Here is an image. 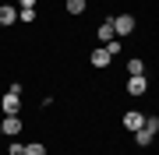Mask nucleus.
I'll use <instances>...</instances> for the list:
<instances>
[{
  "label": "nucleus",
  "instance_id": "dca6fc26",
  "mask_svg": "<svg viewBox=\"0 0 159 155\" xmlns=\"http://www.w3.org/2000/svg\"><path fill=\"white\" fill-rule=\"evenodd\" d=\"M145 127H148V131L156 134V131H159V120H156V116H145Z\"/></svg>",
  "mask_w": 159,
  "mask_h": 155
},
{
  "label": "nucleus",
  "instance_id": "39448f33",
  "mask_svg": "<svg viewBox=\"0 0 159 155\" xmlns=\"http://www.w3.org/2000/svg\"><path fill=\"white\" fill-rule=\"evenodd\" d=\"M14 21H18V7H14V4H0V25L11 28Z\"/></svg>",
  "mask_w": 159,
  "mask_h": 155
},
{
  "label": "nucleus",
  "instance_id": "2eb2a0df",
  "mask_svg": "<svg viewBox=\"0 0 159 155\" xmlns=\"http://www.w3.org/2000/svg\"><path fill=\"white\" fill-rule=\"evenodd\" d=\"M7 155H25V141H18V138H11V152Z\"/></svg>",
  "mask_w": 159,
  "mask_h": 155
},
{
  "label": "nucleus",
  "instance_id": "9b49d317",
  "mask_svg": "<svg viewBox=\"0 0 159 155\" xmlns=\"http://www.w3.org/2000/svg\"><path fill=\"white\" fill-rule=\"evenodd\" d=\"M67 14H85V7H89V0H67Z\"/></svg>",
  "mask_w": 159,
  "mask_h": 155
},
{
  "label": "nucleus",
  "instance_id": "423d86ee",
  "mask_svg": "<svg viewBox=\"0 0 159 155\" xmlns=\"http://www.w3.org/2000/svg\"><path fill=\"white\" fill-rule=\"evenodd\" d=\"M145 88H148V81H145V74L142 78H127V95H145Z\"/></svg>",
  "mask_w": 159,
  "mask_h": 155
},
{
  "label": "nucleus",
  "instance_id": "f03ea898",
  "mask_svg": "<svg viewBox=\"0 0 159 155\" xmlns=\"http://www.w3.org/2000/svg\"><path fill=\"white\" fill-rule=\"evenodd\" d=\"M21 131H25L21 116H4V120H0V134H4V138H18Z\"/></svg>",
  "mask_w": 159,
  "mask_h": 155
},
{
  "label": "nucleus",
  "instance_id": "f257e3e1",
  "mask_svg": "<svg viewBox=\"0 0 159 155\" xmlns=\"http://www.w3.org/2000/svg\"><path fill=\"white\" fill-rule=\"evenodd\" d=\"M110 25H113V35H117V39H124V35L134 32V14H117V18H110Z\"/></svg>",
  "mask_w": 159,
  "mask_h": 155
},
{
  "label": "nucleus",
  "instance_id": "9d476101",
  "mask_svg": "<svg viewBox=\"0 0 159 155\" xmlns=\"http://www.w3.org/2000/svg\"><path fill=\"white\" fill-rule=\"evenodd\" d=\"M152 138H156V134L148 131V127H142V131H134V141L142 144V148H148V144H152Z\"/></svg>",
  "mask_w": 159,
  "mask_h": 155
},
{
  "label": "nucleus",
  "instance_id": "f3484780",
  "mask_svg": "<svg viewBox=\"0 0 159 155\" xmlns=\"http://www.w3.org/2000/svg\"><path fill=\"white\" fill-rule=\"evenodd\" d=\"M18 4H21V7H35V0H18Z\"/></svg>",
  "mask_w": 159,
  "mask_h": 155
},
{
  "label": "nucleus",
  "instance_id": "7ed1b4c3",
  "mask_svg": "<svg viewBox=\"0 0 159 155\" xmlns=\"http://www.w3.org/2000/svg\"><path fill=\"white\" fill-rule=\"evenodd\" d=\"M0 109H4V116H18V109H21V95L4 92V99H0Z\"/></svg>",
  "mask_w": 159,
  "mask_h": 155
},
{
  "label": "nucleus",
  "instance_id": "20e7f679",
  "mask_svg": "<svg viewBox=\"0 0 159 155\" xmlns=\"http://www.w3.org/2000/svg\"><path fill=\"white\" fill-rule=\"evenodd\" d=\"M124 127H127L131 134H134V131H142V127H145V113H138V109L124 113Z\"/></svg>",
  "mask_w": 159,
  "mask_h": 155
},
{
  "label": "nucleus",
  "instance_id": "6e6552de",
  "mask_svg": "<svg viewBox=\"0 0 159 155\" xmlns=\"http://www.w3.org/2000/svg\"><path fill=\"white\" fill-rule=\"evenodd\" d=\"M96 39L102 42V46H106V42H110V39H117V35H113V25H110V21H102V25H99V28H96Z\"/></svg>",
  "mask_w": 159,
  "mask_h": 155
},
{
  "label": "nucleus",
  "instance_id": "1a4fd4ad",
  "mask_svg": "<svg viewBox=\"0 0 159 155\" xmlns=\"http://www.w3.org/2000/svg\"><path fill=\"white\" fill-rule=\"evenodd\" d=\"M127 74H131V78H142V74H145V60H142V57H134V60L127 63Z\"/></svg>",
  "mask_w": 159,
  "mask_h": 155
},
{
  "label": "nucleus",
  "instance_id": "f8f14e48",
  "mask_svg": "<svg viewBox=\"0 0 159 155\" xmlns=\"http://www.w3.org/2000/svg\"><path fill=\"white\" fill-rule=\"evenodd\" d=\"M102 50H106L110 57H117V53H124V46H120V39H110V42H106Z\"/></svg>",
  "mask_w": 159,
  "mask_h": 155
},
{
  "label": "nucleus",
  "instance_id": "ddd939ff",
  "mask_svg": "<svg viewBox=\"0 0 159 155\" xmlns=\"http://www.w3.org/2000/svg\"><path fill=\"white\" fill-rule=\"evenodd\" d=\"M25 155H46V144H39V141L25 144Z\"/></svg>",
  "mask_w": 159,
  "mask_h": 155
},
{
  "label": "nucleus",
  "instance_id": "0eeeda50",
  "mask_svg": "<svg viewBox=\"0 0 159 155\" xmlns=\"http://www.w3.org/2000/svg\"><path fill=\"white\" fill-rule=\"evenodd\" d=\"M89 60H92V67H99V71H102V67H110V60H113V57H110V53L99 46V50H92V57H89Z\"/></svg>",
  "mask_w": 159,
  "mask_h": 155
},
{
  "label": "nucleus",
  "instance_id": "4468645a",
  "mask_svg": "<svg viewBox=\"0 0 159 155\" xmlns=\"http://www.w3.org/2000/svg\"><path fill=\"white\" fill-rule=\"evenodd\" d=\"M18 21H35V7H21L18 11Z\"/></svg>",
  "mask_w": 159,
  "mask_h": 155
},
{
  "label": "nucleus",
  "instance_id": "a211bd4d",
  "mask_svg": "<svg viewBox=\"0 0 159 155\" xmlns=\"http://www.w3.org/2000/svg\"><path fill=\"white\" fill-rule=\"evenodd\" d=\"M0 138H4V134H0Z\"/></svg>",
  "mask_w": 159,
  "mask_h": 155
}]
</instances>
